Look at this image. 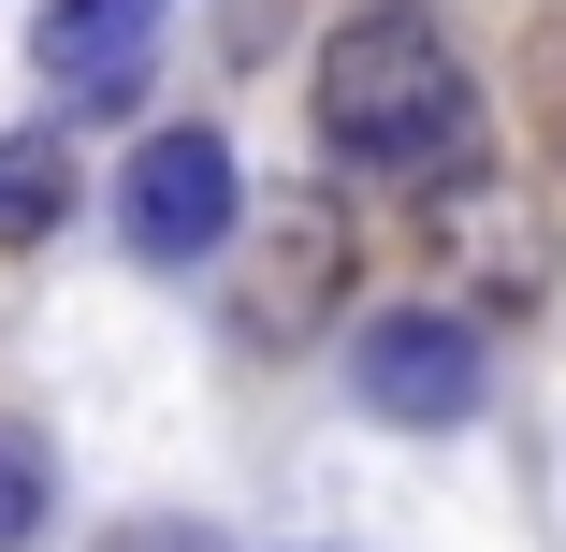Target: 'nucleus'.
Returning a JSON list of instances; mask_svg holds the SVG:
<instances>
[{
	"label": "nucleus",
	"mask_w": 566,
	"mask_h": 552,
	"mask_svg": "<svg viewBox=\"0 0 566 552\" xmlns=\"http://www.w3.org/2000/svg\"><path fill=\"white\" fill-rule=\"evenodd\" d=\"M233 218H248V175H233L218 132H146V146L117 160V233H132V262H160V277H203L218 248H233Z\"/></svg>",
	"instance_id": "nucleus-3"
},
{
	"label": "nucleus",
	"mask_w": 566,
	"mask_h": 552,
	"mask_svg": "<svg viewBox=\"0 0 566 552\" xmlns=\"http://www.w3.org/2000/svg\"><path fill=\"white\" fill-rule=\"evenodd\" d=\"M44 523H59V466H44V436L0 421V552H44Z\"/></svg>",
	"instance_id": "nucleus-6"
},
{
	"label": "nucleus",
	"mask_w": 566,
	"mask_h": 552,
	"mask_svg": "<svg viewBox=\"0 0 566 552\" xmlns=\"http://www.w3.org/2000/svg\"><path fill=\"white\" fill-rule=\"evenodd\" d=\"M73 204V146L59 132H0V248H44Z\"/></svg>",
	"instance_id": "nucleus-5"
},
{
	"label": "nucleus",
	"mask_w": 566,
	"mask_h": 552,
	"mask_svg": "<svg viewBox=\"0 0 566 552\" xmlns=\"http://www.w3.org/2000/svg\"><path fill=\"white\" fill-rule=\"evenodd\" d=\"M146 59H160V0H44V15H30V73L59 102H87V117L132 102Z\"/></svg>",
	"instance_id": "nucleus-4"
},
{
	"label": "nucleus",
	"mask_w": 566,
	"mask_h": 552,
	"mask_svg": "<svg viewBox=\"0 0 566 552\" xmlns=\"http://www.w3.org/2000/svg\"><path fill=\"white\" fill-rule=\"evenodd\" d=\"M349 393L392 436H465L480 393H494V350H480L465 305H378L364 335H349Z\"/></svg>",
	"instance_id": "nucleus-2"
},
{
	"label": "nucleus",
	"mask_w": 566,
	"mask_h": 552,
	"mask_svg": "<svg viewBox=\"0 0 566 552\" xmlns=\"http://www.w3.org/2000/svg\"><path fill=\"white\" fill-rule=\"evenodd\" d=\"M305 117L378 189H480L494 175V102L436 15H349L305 73Z\"/></svg>",
	"instance_id": "nucleus-1"
},
{
	"label": "nucleus",
	"mask_w": 566,
	"mask_h": 552,
	"mask_svg": "<svg viewBox=\"0 0 566 552\" xmlns=\"http://www.w3.org/2000/svg\"><path fill=\"white\" fill-rule=\"evenodd\" d=\"M117 552H218V538H189V523H132Z\"/></svg>",
	"instance_id": "nucleus-7"
}]
</instances>
